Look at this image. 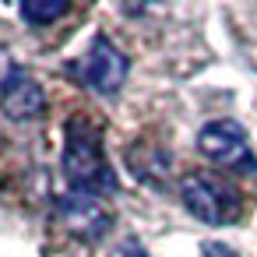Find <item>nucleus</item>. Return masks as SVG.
<instances>
[{
    "label": "nucleus",
    "mask_w": 257,
    "mask_h": 257,
    "mask_svg": "<svg viewBox=\"0 0 257 257\" xmlns=\"http://www.w3.org/2000/svg\"><path fill=\"white\" fill-rule=\"evenodd\" d=\"M60 169L67 176V183L81 194H95V197H109L116 194V173L106 159L102 148V134L85 123V120H67L64 127V152H60Z\"/></svg>",
    "instance_id": "1"
},
{
    "label": "nucleus",
    "mask_w": 257,
    "mask_h": 257,
    "mask_svg": "<svg viewBox=\"0 0 257 257\" xmlns=\"http://www.w3.org/2000/svg\"><path fill=\"white\" fill-rule=\"evenodd\" d=\"M127 71H131V60L127 53L109 39V36H92L88 50L71 64V74L78 85L92 88L95 95H116L127 81Z\"/></svg>",
    "instance_id": "2"
},
{
    "label": "nucleus",
    "mask_w": 257,
    "mask_h": 257,
    "mask_svg": "<svg viewBox=\"0 0 257 257\" xmlns=\"http://www.w3.org/2000/svg\"><path fill=\"white\" fill-rule=\"evenodd\" d=\"M180 201L204 225H225L239 215V194L211 173H187L180 180Z\"/></svg>",
    "instance_id": "3"
},
{
    "label": "nucleus",
    "mask_w": 257,
    "mask_h": 257,
    "mask_svg": "<svg viewBox=\"0 0 257 257\" xmlns=\"http://www.w3.org/2000/svg\"><path fill=\"white\" fill-rule=\"evenodd\" d=\"M197 148L204 159H211L215 166L239 173V176H253L257 173V155L246 141V131L236 120H211L201 127L197 134Z\"/></svg>",
    "instance_id": "4"
},
{
    "label": "nucleus",
    "mask_w": 257,
    "mask_h": 257,
    "mask_svg": "<svg viewBox=\"0 0 257 257\" xmlns=\"http://www.w3.org/2000/svg\"><path fill=\"white\" fill-rule=\"evenodd\" d=\"M57 211H60V222L67 225V232H74L78 239H88V243L102 239L109 232V222H113L109 208L102 204V197L81 194V190L64 194L57 201Z\"/></svg>",
    "instance_id": "5"
},
{
    "label": "nucleus",
    "mask_w": 257,
    "mask_h": 257,
    "mask_svg": "<svg viewBox=\"0 0 257 257\" xmlns=\"http://www.w3.org/2000/svg\"><path fill=\"white\" fill-rule=\"evenodd\" d=\"M0 109H4V116L15 120V123L39 120L46 113V92L29 71L15 67L4 78V85H0Z\"/></svg>",
    "instance_id": "6"
},
{
    "label": "nucleus",
    "mask_w": 257,
    "mask_h": 257,
    "mask_svg": "<svg viewBox=\"0 0 257 257\" xmlns=\"http://www.w3.org/2000/svg\"><path fill=\"white\" fill-rule=\"evenodd\" d=\"M127 166L148 187H166V180H169V152L159 148V145H148V141L131 145L127 148Z\"/></svg>",
    "instance_id": "7"
},
{
    "label": "nucleus",
    "mask_w": 257,
    "mask_h": 257,
    "mask_svg": "<svg viewBox=\"0 0 257 257\" xmlns=\"http://www.w3.org/2000/svg\"><path fill=\"white\" fill-rule=\"evenodd\" d=\"M67 11H71V4H64V0H25V4H22V18H25L29 25H36V29L53 25V22L64 18Z\"/></svg>",
    "instance_id": "8"
},
{
    "label": "nucleus",
    "mask_w": 257,
    "mask_h": 257,
    "mask_svg": "<svg viewBox=\"0 0 257 257\" xmlns=\"http://www.w3.org/2000/svg\"><path fill=\"white\" fill-rule=\"evenodd\" d=\"M109 257H148V250H145V243L141 239H134V236H123L113 250H109Z\"/></svg>",
    "instance_id": "9"
},
{
    "label": "nucleus",
    "mask_w": 257,
    "mask_h": 257,
    "mask_svg": "<svg viewBox=\"0 0 257 257\" xmlns=\"http://www.w3.org/2000/svg\"><path fill=\"white\" fill-rule=\"evenodd\" d=\"M201 257H239L232 246H225V243H204L201 246Z\"/></svg>",
    "instance_id": "10"
},
{
    "label": "nucleus",
    "mask_w": 257,
    "mask_h": 257,
    "mask_svg": "<svg viewBox=\"0 0 257 257\" xmlns=\"http://www.w3.org/2000/svg\"><path fill=\"white\" fill-rule=\"evenodd\" d=\"M15 67H18V64H11V57H8V50H4V46H0V85H4V78H8V74H11Z\"/></svg>",
    "instance_id": "11"
}]
</instances>
